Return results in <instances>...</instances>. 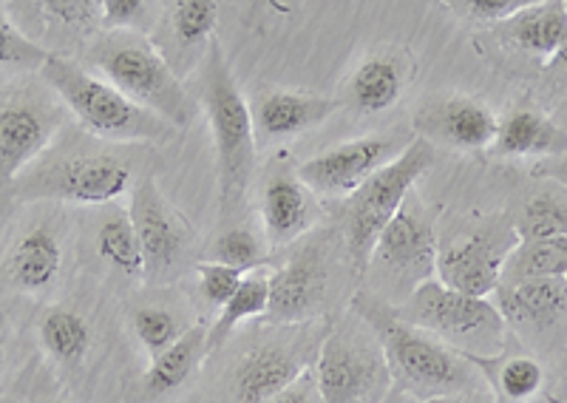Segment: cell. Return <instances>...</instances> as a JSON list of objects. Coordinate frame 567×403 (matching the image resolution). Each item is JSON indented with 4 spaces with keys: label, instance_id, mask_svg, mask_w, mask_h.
Here are the masks:
<instances>
[{
    "label": "cell",
    "instance_id": "obj_1",
    "mask_svg": "<svg viewBox=\"0 0 567 403\" xmlns=\"http://www.w3.org/2000/svg\"><path fill=\"white\" fill-rule=\"evenodd\" d=\"M358 312L381 341L392 381L414 401L425 403L443 395H491L488 378L465 352L454 350L432 332L400 319L398 310L372 296H354Z\"/></svg>",
    "mask_w": 567,
    "mask_h": 403
},
{
    "label": "cell",
    "instance_id": "obj_2",
    "mask_svg": "<svg viewBox=\"0 0 567 403\" xmlns=\"http://www.w3.org/2000/svg\"><path fill=\"white\" fill-rule=\"evenodd\" d=\"M40 74L94 137L109 143H162L174 134V125L165 123L159 114L136 105L103 74H91L74 60L49 54Z\"/></svg>",
    "mask_w": 567,
    "mask_h": 403
},
{
    "label": "cell",
    "instance_id": "obj_3",
    "mask_svg": "<svg viewBox=\"0 0 567 403\" xmlns=\"http://www.w3.org/2000/svg\"><path fill=\"white\" fill-rule=\"evenodd\" d=\"M202 100H205L213 148H216V163H219L221 214L227 216L245 199L247 185H250L252 165H256V123H252V111L247 108L230 65H227L219 40H210Z\"/></svg>",
    "mask_w": 567,
    "mask_h": 403
},
{
    "label": "cell",
    "instance_id": "obj_4",
    "mask_svg": "<svg viewBox=\"0 0 567 403\" xmlns=\"http://www.w3.org/2000/svg\"><path fill=\"white\" fill-rule=\"evenodd\" d=\"M103 78L142 108L159 114L174 128H187L194 120V100L182 89L168 60L162 58L148 38L131 29L109 32L91 52Z\"/></svg>",
    "mask_w": 567,
    "mask_h": 403
},
{
    "label": "cell",
    "instance_id": "obj_5",
    "mask_svg": "<svg viewBox=\"0 0 567 403\" xmlns=\"http://www.w3.org/2000/svg\"><path fill=\"white\" fill-rule=\"evenodd\" d=\"M398 316L468 358H494L508 339L503 312L488 296L460 293L437 276L414 287Z\"/></svg>",
    "mask_w": 567,
    "mask_h": 403
},
{
    "label": "cell",
    "instance_id": "obj_6",
    "mask_svg": "<svg viewBox=\"0 0 567 403\" xmlns=\"http://www.w3.org/2000/svg\"><path fill=\"white\" fill-rule=\"evenodd\" d=\"M432 163L434 145L420 137V134H414L406 148L400 151L392 163L383 165L381 170H374L361 188L347 196L343 225H347V248L354 273H367L383 228L406 205L409 190L414 188V183L425 170L432 168Z\"/></svg>",
    "mask_w": 567,
    "mask_h": 403
},
{
    "label": "cell",
    "instance_id": "obj_7",
    "mask_svg": "<svg viewBox=\"0 0 567 403\" xmlns=\"http://www.w3.org/2000/svg\"><path fill=\"white\" fill-rule=\"evenodd\" d=\"M316 384L321 403H383L392 390V372L381 341L367 321L352 312L332 324L318 350Z\"/></svg>",
    "mask_w": 567,
    "mask_h": 403
},
{
    "label": "cell",
    "instance_id": "obj_8",
    "mask_svg": "<svg viewBox=\"0 0 567 403\" xmlns=\"http://www.w3.org/2000/svg\"><path fill=\"white\" fill-rule=\"evenodd\" d=\"M128 185L131 168L116 156H65L58 163L40 165L20 188V196L71 202V205H105L120 199Z\"/></svg>",
    "mask_w": 567,
    "mask_h": 403
},
{
    "label": "cell",
    "instance_id": "obj_9",
    "mask_svg": "<svg viewBox=\"0 0 567 403\" xmlns=\"http://www.w3.org/2000/svg\"><path fill=\"white\" fill-rule=\"evenodd\" d=\"M499 293V312L508 330L523 335L530 347H559L567 341V279H528L505 285Z\"/></svg>",
    "mask_w": 567,
    "mask_h": 403
},
{
    "label": "cell",
    "instance_id": "obj_10",
    "mask_svg": "<svg viewBox=\"0 0 567 403\" xmlns=\"http://www.w3.org/2000/svg\"><path fill=\"white\" fill-rule=\"evenodd\" d=\"M516 230L505 225H485L471 230L463 239L452 241L437 254V279L460 293L488 296L496 293L503 267L516 245Z\"/></svg>",
    "mask_w": 567,
    "mask_h": 403
},
{
    "label": "cell",
    "instance_id": "obj_11",
    "mask_svg": "<svg viewBox=\"0 0 567 403\" xmlns=\"http://www.w3.org/2000/svg\"><path fill=\"white\" fill-rule=\"evenodd\" d=\"M406 145H398L392 134H369V137L349 140L312 156L298 165V179H301L312 194L321 196H349L361 188L374 170L389 165Z\"/></svg>",
    "mask_w": 567,
    "mask_h": 403
},
{
    "label": "cell",
    "instance_id": "obj_12",
    "mask_svg": "<svg viewBox=\"0 0 567 403\" xmlns=\"http://www.w3.org/2000/svg\"><path fill=\"white\" fill-rule=\"evenodd\" d=\"M128 216L145 254V276L148 279L168 276L185 248V228L154 179H140L131 190Z\"/></svg>",
    "mask_w": 567,
    "mask_h": 403
},
{
    "label": "cell",
    "instance_id": "obj_13",
    "mask_svg": "<svg viewBox=\"0 0 567 403\" xmlns=\"http://www.w3.org/2000/svg\"><path fill=\"white\" fill-rule=\"evenodd\" d=\"M437 254L440 245L432 221L403 205L374 245L372 265L386 267L389 273L409 281L414 290L437 276Z\"/></svg>",
    "mask_w": 567,
    "mask_h": 403
},
{
    "label": "cell",
    "instance_id": "obj_14",
    "mask_svg": "<svg viewBox=\"0 0 567 403\" xmlns=\"http://www.w3.org/2000/svg\"><path fill=\"white\" fill-rule=\"evenodd\" d=\"M327 293V270L318 250H298L270 276L267 319L276 324H296L310 319Z\"/></svg>",
    "mask_w": 567,
    "mask_h": 403
},
{
    "label": "cell",
    "instance_id": "obj_15",
    "mask_svg": "<svg viewBox=\"0 0 567 403\" xmlns=\"http://www.w3.org/2000/svg\"><path fill=\"white\" fill-rule=\"evenodd\" d=\"M496 114L485 108L483 103L468 97L443 100L437 105H429L423 114H417V134L429 143L452 145L460 151H485L491 148L496 137Z\"/></svg>",
    "mask_w": 567,
    "mask_h": 403
},
{
    "label": "cell",
    "instance_id": "obj_16",
    "mask_svg": "<svg viewBox=\"0 0 567 403\" xmlns=\"http://www.w3.org/2000/svg\"><path fill=\"white\" fill-rule=\"evenodd\" d=\"M301 372H307V361L292 347H256L233 372L230 403H267L278 392L296 384Z\"/></svg>",
    "mask_w": 567,
    "mask_h": 403
},
{
    "label": "cell",
    "instance_id": "obj_17",
    "mask_svg": "<svg viewBox=\"0 0 567 403\" xmlns=\"http://www.w3.org/2000/svg\"><path fill=\"white\" fill-rule=\"evenodd\" d=\"M58 125L60 114L45 105H0V174L14 176L20 168L34 163L54 137Z\"/></svg>",
    "mask_w": 567,
    "mask_h": 403
},
{
    "label": "cell",
    "instance_id": "obj_18",
    "mask_svg": "<svg viewBox=\"0 0 567 403\" xmlns=\"http://www.w3.org/2000/svg\"><path fill=\"white\" fill-rule=\"evenodd\" d=\"M567 134L554 117L534 108H514L496 125L491 154L499 159H548L565 154Z\"/></svg>",
    "mask_w": 567,
    "mask_h": 403
},
{
    "label": "cell",
    "instance_id": "obj_19",
    "mask_svg": "<svg viewBox=\"0 0 567 403\" xmlns=\"http://www.w3.org/2000/svg\"><path fill=\"white\" fill-rule=\"evenodd\" d=\"M261 219L272 248H284L312 225L310 188L292 174H272L261 190Z\"/></svg>",
    "mask_w": 567,
    "mask_h": 403
},
{
    "label": "cell",
    "instance_id": "obj_20",
    "mask_svg": "<svg viewBox=\"0 0 567 403\" xmlns=\"http://www.w3.org/2000/svg\"><path fill=\"white\" fill-rule=\"evenodd\" d=\"M336 108L338 100L321 97V94L272 92L265 100H258L252 123H256V134H261L265 140H284L316 128L323 120L332 117Z\"/></svg>",
    "mask_w": 567,
    "mask_h": 403
},
{
    "label": "cell",
    "instance_id": "obj_21",
    "mask_svg": "<svg viewBox=\"0 0 567 403\" xmlns=\"http://www.w3.org/2000/svg\"><path fill=\"white\" fill-rule=\"evenodd\" d=\"M496 32L516 49L550 60L567 40V0H539L503 20Z\"/></svg>",
    "mask_w": 567,
    "mask_h": 403
},
{
    "label": "cell",
    "instance_id": "obj_22",
    "mask_svg": "<svg viewBox=\"0 0 567 403\" xmlns=\"http://www.w3.org/2000/svg\"><path fill=\"white\" fill-rule=\"evenodd\" d=\"M205 358H207V327L205 324L187 327V330L182 332L179 339H176L168 350L159 352L156 358H151V366L148 372H145V390H148V395L154 397L179 390L182 384H187V378L196 375V370H199Z\"/></svg>",
    "mask_w": 567,
    "mask_h": 403
},
{
    "label": "cell",
    "instance_id": "obj_23",
    "mask_svg": "<svg viewBox=\"0 0 567 403\" xmlns=\"http://www.w3.org/2000/svg\"><path fill=\"white\" fill-rule=\"evenodd\" d=\"M63 250L49 228H34L20 236L9 259V279L20 290L38 293L52 285L60 273Z\"/></svg>",
    "mask_w": 567,
    "mask_h": 403
},
{
    "label": "cell",
    "instance_id": "obj_24",
    "mask_svg": "<svg viewBox=\"0 0 567 403\" xmlns=\"http://www.w3.org/2000/svg\"><path fill=\"white\" fill-rule=\"evenodd\" d=\"M403 97V72L392 58H369L349 80V103L361 114H381Z\"/></svg>",
    "mask_w": 567,
    "mask_h": 403
},
{
    "label": "cell",
    "instance_id": "obj_25",
    "mask_svg": "<svg viewBox=\"0 0 567 403\" xmlns=\"http://www.w3.org/2000/svg\"><path fill=\"white\" fill-rule=\"evenodd\" d=\"M267 307H270V276L252 270V273L241 279L239 290L227 299V304L219 307V316H216L213 327L207 330V355L221 350L236 327L267 316Z\"/></svg>",
    "mask_w": 567,
    "mask_h": 403
},
{
    "label": "cell",
    "instance_id": "obj_26",
    "mask_svg": "<svg viewBox=\"0 0 567 403\" xmlns=\"http://www.w3.org/2000/svg\"><path fill=\"white\" fill-rule=\"evenodd\" d=\"M550 276H567V236L516 241L514 250L505 259L499 287L528 279H550Z\"/></svg>",
    "mask_w": 567,
    "mask_h": 403
},
{
    "label": "cell",
    "instance_id": "obj_27",
    "mask_svg": "<svg viewBox=\"0 0 567 403\" xmlns=\"http://www.w3.org/2000/svg\"><path fill=\"white\" fill-rule=\"evenodd\" d=\"M38 335L43 350L60 364H78L91 347L89 321L65 307H52L40 316Z\"/></svg>",
    "mask_w": 567,
    "mask_h": 403
},
{
    "label": "cell",
    "instance_id": "obj_28",
    "mask_svg": "<svg viewBox=\"0 0 567 403\" xmlns=\"http://www.w3.org/2000/svg\"><path fill=\"white\" fill-rule=\"evenodd\" d=\"M477 361L480 370L485 372L488 384H494L499 403H528L539 395L542 384H545V370L536 358L530 355H514L503 358L499 364H485L483 358H471Z\"/></svg>",
    "mask_w": 567,
    "mask_h": 403
},
{
    "label": "cell",
    "instance_id": "obj_29",
    "mask_svg": "<svg viewBox=\"0 0 567 403\" xmlns=\"http://www.w3.org/2000/svg\"><path fill=\"white\" fill-rule=\"evenodd\" d=\"M97 254L125 276H145V254L128 210H114L97 230Z\"/></svg>",
    "mask_w": 567,
    "mask_h": 403
},
{
    "label": "cell",
    "instance_id": "obj_30",
    "mask_svg": "<svg viewBox=\"0 0 567 403\" xmlns=\"http://www.w3.org/2000/svg\"><path fill=\"white\" fill-rule=\"evenodd\" d=\"M516 239H561L567 236V188L556 185L550 190L528 196L516 216Z\"/></svg>",
    "mask_w": 567,
    "mask_h": 403
},
{
    "label": "cell",
    "instance_id": "obj_31",
    "mask_svg": "<svg viewBox=\"0 0 567 403\" xmlns=\"http://www.w3.org/2000/svg\"><path fill=\"white\" fill-rule=\"evenodd\" d=\"M131 327H134V335L140 339L142 350L148 352L151 358L168 350L182 332H185L179 327V321H176L174 312L165 310V307H142V310L134 312Z\"/></svg>",
    "mask_w": 567,
    "mask_h": 403
},
{
    "label": "cell",
    "instance_id": "obj_32",
    "mask_svg": "<svg viewBox=\"0 0 567 403\" xmlns=\"http://www.w3.org/2000/svg\"><path fill=\"white\" fill-rule=\"evenodd\" d=\"M213 261L236 267L241 273H252V270H258V267L265 265L267 254L252 230L230 228L216 239V245H213Z\"/></svg>",
    "mask_w": 567,
    "mask_h": 403
},
{
    "label": "cell",
    "instance_id": "obj_33",
    "mask_svg": "<svg viewBox=\"0 0 567 403\" xmlns=\"http://www.w3.org/2000/svg\"><path fill=\"white\" fill-rule=\"evenodd\" d=\"M49 54L52 52L32 43L7 14L0 12V69H14V72H34L38 69L40 72Z\"/></svg>",
    "mask_w": 567,
    "mask_h": 403
},
{
    "label": "cell",
    "instance_id": "obj_34",
    "mask_svg": "<svg viewBox=\"0 0 567 403\" xmlns=\"http://www.w3.org/2000/svg\"><path fill=\"white\" fill-rule=\"evenodd\" d=\"M219 20V9L213 0H176L174 7V34L179 43H202L213 34Z\"/></svg>",
    "mask_w": 567,
    "mask_h": 403
},
{
    "label": "cell",
    "instance_id": "obj_35",
    "mask_svg": "<svg viewBox=\"0 0 567 403\" xmlns=\"http://www.w3.org/2000/svg\"><path fill=\"white\" fill-rule=\"evenodd\" d=\"M196 276H199L202 299L219 310V307L227 304V299L239 290L241 279H245L247 273H241L236 267L221 265V261H199V265H196Z\"/></svg>",
    "mask_w": 567,
    "mask_h": 403
},
{
    "label": "cell",
    "instance_id": "obj_36",
    "mask_svg": "<svg viewBox=\"0 0 567 403\" xmlns=\"http://www.w3.org/2000/svg\"><path fill=\"white\" fill-rule=\"evenodd\" d=\"M445 7L454 9L457 14L477 23H503V20L514 18L516 12L534 7L539 0H443Z\"/></svg>",
    "mask_w": 567,
    "mask_h": 403
},
{
    "label": "cell",
    "instance_id": "obj_37",
    "mask_svg": "<svg viewBox=\"0 0 567 403\" xmlns=\"http://www.w3.org/2000/svg\"><path fill=\"white\" fill-rule=\"evenodd\" d=\"M148 18V0H100V23L111 32H140Z\"/></svg>",
    "mask_w": 567,
    "mask_h": 403
},
{
    "label": "cell",
    "instance_id": "obj_38",
    "mask_svg": "<svg viewBox=\"0 0 567 403\" xmlns=\"http://www.w3.org/2000/svg\"><path fill=\"white\" fill-rule=\"evenodd\" d=\"M52 18L71 29H89L100 20V0H40Z\"/></svg>",
    "mask_w": 567,
    "mask_h": 403
},
{
    "label": "cell",
    "instance_id": "obj_39",
    "mask_svg": "<svg viewBox=\"0 0 567 403\" xmlns=\"http://www.w3.org/2000/svg\"><path fill=\"white\" fill-rule=\"evenodd\" d=\"M267 403H321V395H318L316 375L310 370L301 372L296 384H290L284 392H278L276 397H270Z\"/></svg>",
    "mask_w": 567,
    "mask_h": 403
},
{
    "label": "cell",
    "instance_id": "obj_40",
    "mask_svg": "<svg viewBox=\"0 0 567 403\" xmlns=\"http://www.w3.org/2000/svg\"><path fill=\"white\" fill-rule=\"evenodd\" d=\"M530 174H534L536 179H545V183H554V185H561V188H567V151L565 154L548 156V159H539Z\"/></svg>",
    "mask_w": 567,
    "mask_h": 403
},
{
    "label": "cell",
    "instance_id": "obj_41",
    "mask_svg": "<svg viewBox=\"0 0 567 403\" xmlns=\"http://www.w3.org/2000/svg\"><path fill=\"white\" fill-rule=\"evenodd\" d=\"M425 403H491V395H443Z\"/></svg>",
    "mask_w": 567,
    "mask_h": 403
},
{
    "label": "cell",
    "instance_id": "obj_42",
    "mask_svg": "<svg viewBox=\"0 0 567 403\" xmlns=\"http://www.w3.org/2000/svg\"><path fill=\"white\" fill-rule=\"evenodd\" d=\"M548 69H550V72H559V74H565V78H567V40L561 43L559 49H556L554 58L548 60Z\"/></svg>",
    "mask_w": 567,
    "mask_h": 403
},
{
    "label": "cell",
    "instance_id": "obj_43",
    "mask_svg": "<svg viewBox=\"0 0 567 403\" xmlns=\"http://www.w3.org/2000/svg\"><path fill=\"white\" fill-rule=\"evenodd\" d=\"M554 120H556V125H559V128L565 131V134H567V100H565V103L559 105V108H556Z\"/></svg>",
    "mask_w": 567,
    "mask_h": 403
},
{
    "label": "cell",
    "instance_id": "obj_44",
    "mask_svg": "<svg viewBox=\"0 0 567 403\" xmlns=\"http://www.w3.org/2000/svg\"><path fill=\"white\" fill-rule=\"evenodd\" d=\"M3 355H7V324H3V316H0V364H3Z\"/></svg>",
    "mask_w": 567,
    "mask_h": 403
},
{
    "label": "cell",
    "instance_id": "obj_45",
    "mask_svg": "<svg viewBox=\"0 0 567 403\" xmlns=\"http://www.w3.org/2000/svg\"><path fill=\"white\" fill-rule=\"evenodd\" d=\"M270 3L278 9V12H287V9H290V7H287L290 0H270Z\"/></svg>",
    "mask_w": 567,
    "mask_h": 403
},
{
    "label": "cell",
    "instance_id": "obj_46",
    "mask_svg": "<svg viewBox=\"0 0 567 403\" xmlns=\"http://www.w3.org/2000/svg\"><path fill=\"white\" fill-rule=\"evenodd\" d=\"M548 401H550V403H567L565 397H556V395H548Z\"/></svg>",
    "mask_w": 567,
    "mask_h": 403
},
{
    "label": "cell",
    "instance_id": "obj_47",
    "mask_svg": "<svg viewBox=\"0 0 567 403\" xmlns=\"http://www.w3.org/2000/svg\"><path fill=\"white\" fill-rule=\"evenodd\" d=\"M0 403H9V401H0Z\"/></svg>",
    "mask_w": 567,
    "mask_h": 403
},
{
    "label": "cell",
    "instance_id": "obj_48",
    "mask_svg": "<svg viewBox=\"0 0 567 403\" xmlns=\"http://www.w3.org/2000/svg\"><path fill=\"white\" fill-rule=\"evenodd\" d=\"M565 279H567V276H565Z\"/></svg>",
    "mask_w": 567,
    "mask_h": 403
}]
</instances>
